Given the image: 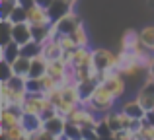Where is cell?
Instances as JSON below:
<instances>
[{
	"label": "cell",
	"instance_id": "1",
	"mask_svg": "<svg viewBox=\"0 0 154 140\" xmlns=\"http://www.w3.org/2000/svg\"><path fill=\"white\" fill-rule=\"evenodd\" d=\"M86 107H90V109L98 115H105V113H109V111H113L117 107V99L113 97V95L105 90L103 84L100 82L98 88H96V91L92 94L90 101L86 103Z\"/></svg>",
	"mask_w": 154,
	"mask_h": 140
},
{
	"label": "cell",
	"instance_id": "2",
	"mask_svg": "<svg viewBox=\"0 0 154 140\" xmlns=\"http://www.w3.org/2000/svg\"><path fill=\"white\" fill-rule=\"evenodd\" d=\"M92 53H94V68L98 70L100 80H103L109 74L117 72V53H113L109 49H103V47L94 49Z\"/></svg>",
	"mask_w": 154,
	"mask_h": 140
},
{
	"label": "cell",
	"instance_id": "3",
	"mask_svg": "<svg viewBox=\"0 0 154 140\" xmlns=\"http://www.w3.org/2000/svg\"><path fill=\"white\" fill-rule=\"evenodd\" d=\"M100 119H102V115L94 113V111H92L90 107H86V105H78L70 115H68V121L74 123V125H78V127H82V129H96L98 123H100Z\"/></svg>",
	"mask_w": 154,
	"mask_h": 140
},
{
	"label": "cell",
	"instance_id": "4",
	"mask_svg": "<svg viewBox=\"0 0 154 140\" xmlns=\"http://www.w3.org/2000/svg\"><path fill=\"white\" fill-rule=\"evenodd\" d=\"M102 84L105 86V90L117 99V101L123 99L125 91H127V80H125V76H121L119 72H115V74H109L107 78H103Z\"/></svg>",
	"mask_w": 154,
	"mask_h": 140
},
{
	"label": "cell",
	"instance_id": "5",
	"mask_svg": "<svg viewBox=\"0 0 154 140\" xmlns=\"http://www.w3.org/2000/svg\"><path fill=\"white\" fill-rule=\"evenodd\" d=\"M80 23H84L82 19H80V16L76 14V12H70L68 16L57 19V22H53V27H55V31L59 33V37H60V35H70Z\"/></svg>",
	"mask_w": 154,
	"mask_h": 140
},
{
	"label": "cell",
	"instance_id": "6",
	"mask_svg": "<svg viewBox=\"0 0 154 140\" xmlns=\"http://www.w3.org/2000/svg\"><path fill=\"white\" fill-rule=\"evenodd\" d=\"M135 97L139 99V103L144 107V111L150 113L154 109V80H144L143 86L137 90Z\"/></svg>",
	"mask_w": 154,
	"mask_h": 140
},
{
	"label": "cell",
	"instance_id": "7",
	"mask_svg": "<svg viewBox=\"0 0 154 140\" xmlns=\"http://www.w3.org/2000/svg\"><path fill=\"white\" fill-rule=\"evenodd\" d=\"M22 115H23V109L22 107H16V105L0 109V130H6V129H10V127L18 125V123L22 121Z\"/></svg>",
	"mask_w": 154,
	"mask_h": 140
},
{
	"label": "cell",
	"instance_id": "8",
	"mask_svg": "<svg viewBox=\"0 0 154 140\" xmlns=\"http://www.w3.org/2000/svg\"><path fill=\"white\" fill-rule=\"evenodd\" d=\"M27 22L31 23V27H49L53 19L49 16V10H43L33 4L31 8H27Z\"/></svg>",
	"mask_w": 154,
	"mask_h": 140
},
{
	"label": "cell",
	"instance_id": "9",
	"mask_svg": "<svg viewBox=\"0 0 154 140\" xmlns=\"http://www.w3.org/2000/svg\"><path fill=\"white\" fill-rule=\"evenodd\" d=\"M31 39H33V29H31L29 22L14 23V27H12V41L20 43V45H26Z\"/></svg>",
	"mask_w": 154,
	"mask_h": 140
},
{
	"label": "cell",
	"instance_id": "10",
	"mask_svg": "<svg viewBox=\"0 0 154 140\" xmlns=\"http://www.w3.org/2000/svg\"><path fill=\"white\" fill-rule=\"evenodd\" d=\"M22 127L27 130L29 134H35L39 133V130L45 129V121H43L41 115H33V113H23L22 115Z\"/></svg>",
	"mask_w": 154,
	"mask_h": 140
},
{
	"label": "cell",
	"instance_id": "11",
	"mask_svg": "<svg viewBox=\"0 0 154 140\" xmlns=\"http://www.w3.org/2000/svg\"><path fill=\"white\" fill-rule=\"evenodd\" d=\"M41 55L47 61H59V58H63L64 49L60 47L59 39H51V41L41 43Z\"/></svg>",
	"mask_w": 154,
	"mask_h": 140
},
{
	"label": "cell",
	"instance_id": "12",
	"mask_svg": "<svg viewBox=\"0 0 154 140\" xmlns=\"http://www.w3.org/2000/svg\"><path fill=\"white\" fill-rule=\"evenodd\" d=\"M139 47H140V35H139V31L127 29V31H125V35H123V39H121V51L127 53V55H133Z\"/></svg>",
	"mask_w": 154,
	"mask_h": 140
},
{
	"label": "cell",
	"instance_id": "13",
	"mask_svg": "<svg viewBox=\"0 0 154 140\" xmlns=\"http://www.w3.org/2000/svg\"><path fill=\"white\" fill-rule=\"evenodd\" d=\"M22 55V45L16 41H8L0 45V62H14Z\"/></svg>",
	"mask_w": 154,
	"mask_h": 140
},
{
	"label": "cell",
	"instance_id": "14",
	"mask_svg": "<svg viewBox=\"0 0 154 140\" xmlns=\"http://www.w3.org/2000/svg\"><path fill=\"white\" fill-rule=\"evenodd\" d=\"M121 111H123L127 117H131V119H146V111H144V107L139 103V99H129V101H125V103H121V107H119Z\"/></svg>",
	"mask_w": 154,
	"mask_h": 140
},
{
	"label": "cell",
	"instance_id": "15",
	"mask_svg": "<svg viewBox=\"0 0 154 140\" xmlns=\"http://www.w3.org/2000/svg\"><path fill=\"white\" fill-rule=\"evenodd\" d=\"M74 6L76 4L72 2H66V0H55L53 2V6L49 8V16L53 22H57V19L64 18V16H68L70 12H74Z\"/></svg>",
	"mask_w": 154,
	"mask_h": 140
},
{
	"label": "cell",
	"instance_id": "16",
	"mask_svg": "<svg viewBox=\"0 0 154 140\" xmlns=\"http://www.w3.org/2000/svg\"><path fill=\"white\" fill-rule=\"evenodd\" d=\"M10 66H12V74H14V76L27 78V76H29V72H31V58L20 55L14 62H10Z\"/></svg>",
	"mask_w": 154,
	"mask_h": 140
},
{
	"label": "cell",
	"instance_id": "17",
	"mask_svg": "<svg viewBox=\"0 0 154 140\" xmlns=\"http://www.w3.org/2000/svg\"><path fill=\"white\" fill-rule=\"evenodd\" d=\"M68 70H70V66H68L63 58H59V61H49V64H47V74L53 76V78H57L59 82L66 76Z\"/></svg>",
	"mask_w": 154,
	"mask_h": 140
},
{
	"label": "cell",
	"instance_id": "18",
	"mask_svg": "<svg viewBox=\"0 0 154 140\" xmlns=\"http://www.w3.org/2000/svg\"><path fill=\"white\" fill-rule=\"evenodd\" d=\"M66 123H68L66 117L57 115V117L47 119V121H45V130H49V133L55 134V136H60V134H64V127H66Z\"/></svg>",
	"mask_w": 154,
	"mask_h": 140
},
{
	"label": "cell",
	"instance_id": "19",
	"mask_svg": "<svg viewBox=\"0 0 154 140\" xmlns=\"http://www.w3.org/2000/svg\"><path fill=\"white\" fill-rule=\"evenodd\" d=\"M47 64H49V61H47L43 55L31 58V72H29V76H33V78H41V76H45L47 74Z\"/></svg>",
	"mask_w": 154,
	"mask_h": 140
},
{
	"label": "cell",
	"instance_id": "20",
	"mask_svg": "<svg viewBox=\"0 0 154 140\" xmlns=\"http://www.w3.org/2000/svg\"><path fill=\"white\" fill-rule=\"evenodd\" d=\"M72 41L76 43V47H90V35H88V29L84 27V23H80L74 31L70 33Z\"/></svg>",
	"mask_w": 154,
	"mask_h": 140
},
{
	"label": "cell",
	"instance_id": "21",
	"mask_svg": "<svg viewBox=\"0 0 154 140\" xmlns=\"http://www.w3.org/2000/svg\"><path fill=\"white\" fill-rule=\"evenodd\" d=\"M0 19H10L12 23H22V22H27V8L22 6V4H16L12 8L10 16L8 18H0Z\"/></svg>",
	"mask_w": 154,
	"mask_h": 140
},
{
	"label": "cell",
	"instance_id": "22",
	"mask_svg": "<svg viewBox=\"0 0 154 140\" xmlns=\"http://www.w3.org/2000/svg\"><path fill=\"white\" fill-rule=\"evenodd\" d=\"M139 35H140V45H144L146 49H154V25L143 27Z\"/></svg>",
	"mask_w": 154,
	"mask_h": 140
},
{
	"label": "cell",
	"instance_id": "23",
	"mask_svg": "<svg viewBox=\"0 0 154 140\" xmlns=\"http://www.w3.org/2000/svg\"><path fill=\"white\" fill-rule=\"evenodd\" d=\"M22 55H23V57H27V58L39 57V55H41V43H37V41H33V39H31L29 43L22 45Z\"/></svg>",
	"mask_w": 154,
	"mask_h": 140
},
{
	"label": "cell",
	"instance_id": "24",
	"mask_svg": "<svg viewBox=\"0 0 154 140\" xmlns=\"http://www.w3.org/2000/svg\"><path fill=\"white\" fill-rule=\"evenodd\" d=\"M64 134H66L70 140H82V127L74 125V123L68 121L66 127H64Z\"/></svg>",
	"mask_w": 154,
	"mask_h": 140
},
{
	"label": "cell",
	"instance_id": "25",
	"mask_svg": "<svg viewBox=\"0 0 154 140\" xmlns=\"http://www.w3.org/2000/svg\"><path fill=\"white\" fill-rule=\"evenodd\" d=\"M2 133H6L8 134V138L10 140H22V136L27 133L26 129L22 127V123H18V125H14V127H10V129H6V130H2Z\"/></svg>",
	"mask_w": 154,
	"mask_h": 140
},
{
	"label": "cell",
	"instance_id": "26",
	"mask_svg": "<svg viewBox=\"0 0 154 140\" xmlns=\"http://www.w3.org/2000/svg\"><path fill=\"white\" fill-rule=\"evenodd\" d=\"M4 82H8L12 91H27L26 90V78H22V76H12V78L4 80Z\"/></svg>",
	"mask_w": 154,
	"mask_h": 140
},
{
	"label": "cell",
	"instance_id": "27",
	"mask_svg": "<svg viewBox=\"0 0 154 140\" xmlns=\"http://www.w3.org/2000/svg\"><path fill=\"white\" fill-rule=\"evenodd\" d=\"M26 90H27V94H37V91H43L41 78H33V76H27V78H26Z\"/></svg>",
	"mask_w": 154,
	"mask_h": 140
},
{
	"label": "cell",
	"instance_id": "28",
	"mask_svg": "<svg viewBox=\"0 0 154 140\" xmlns=\"http://www.w3.org/2000/svg\"><path fill=\"white\" fill-rule=\"evenodd\" d=\"M41 86H43V91L47 94V91L59 88V80L53 78V76H49V74H45V76H41Z\"/></svg>",
	"mask_w": 154,
	"mask_h": 140
},
{
	"label": "cell",
	"instance_id": "29",
	"mask_svg": "<svg viewBox=\"0 0 154 140\" xmlns=\"http://www.w3.org/2000/svg\"><path fill=\"white\" fill-rule=\"evenodd\" d=\"M59 43H60V47H63L64 51H74L76 49V43L72 41L70 35H60V37H59Z\"/></svg>",
	"mask_w": 154,
	"mask_h": 140
},
{
	"label": "cell",
	"instance_id": "30",
	"mask_svg": "<svg viewBox=\"0 0 154 140\" xmlns=\"http://www.w3.org/2000/svg\"><path fill=\"white\" fill-rule=\"evenodd\" d=\"M131 136H133V130L131 129H123V130L113 133V138H115V140H131Z\"/></svg>",
	"mask_w": 154,
	"mask_h": 140
},
{
	"label": "cell",
	"instance_id": "31",
	"mask_svg": "<svg viewBox=\"0 0 154 140\" xmlns=\"http://www.w3.org/2000/svg\"><path fill=\"white\" fill-rule=\"evenodd\" d=\"M33 140H57V136H55V134H51L49 130L43 129V130H39V133L33 134Z\"/></svg>",
	"mask_w": 154,
	"mask_h": 140
},
{
	"label": "cell",
	"instance_id": "32",
	"mask_svg": "<svg viewBox=\"0 0 154 140\" xmlns=\"http://www.w3.org/2000/svg\"><path fill=\"white\" fill-rule=\"evenodd\" d=\"M53 2H55V0H35V6L43 8V10H49L53 6Z\"/></svg>",
	"mask_w": 154,
	"mask_h": 140
},
{
	"label": "cell",
	"instance_id": "33",
	"mask_svg": "<svg viewBox=\"0 0 154 140\" xmlns=\"http://www.w3.org/2000/svg\"><path fill=\"white\" fill-rule=\"evenodd\" d=\"M20 4V0H0V6H16Z\"/></svg>",
	"mask_w": 154,
	"mask_h": 140
},
{
	"label": "cell",
	"instance_id": "34",
	"mask_svg": "<svg viewBox=\"0 0 154 140\" xmlns=\"http://www.w3.org/2000/svg\"><path fill=\"white\" fill-rule=\"evenodd\" d=\"M20 4H22V6H26V8H31L35 4V0H20Z\"/></svg>",
	"mask_w": 154,
	"mask_h": 140
},
{
	"label": "cell",
	"instance_id": "35",
	"mask_svg": "<svg viewBox=\"0 0 154 140\" xmlns=\"http://www.w3.org/2000/svg\"><path fill=\"white\" fill-rule=\"evenodd\" d=\"M131 140H144V136H143V134H140V133H133Z\"/></svg>",
	"mask_w": 154,
	"mask_h": 140
},
{
	"label": "cell",
	"instance_id": "36",
	"mask_svg": "<svg viewBox=\"0 0 154 140\" xmlns=\"http://www.w3.org/2000/svg\"><path fill=\"white\" fill-rule=\"evenodd\" d=\"M146 117H148V121H152V123H154V109H152V111H150V113H148V115H146Z\"/></svg>",
	"mask_w": 154,
	"mask_h": 140
},
{
	"label": "cell",
	"instance_id": "37",
	"mask_svg": "<svg viewBox=\"0 0 154 140\" xmlns=\"http://www.w3.org/2000/svg\"><path fill=\"white\" fill-rule=\"evenodd\" d=\"M66 2H72V4H76V2H78V0H66Z\"/></svg>",
	"mask_w": 154,
	"mask_h": 140
},
{
	"label": "cell",
	"instance_id": "38",
	"mask_svg": "<svg viewBox=\"0 0 154 140\" xmlns=\"http://www.w3.org/2000/svg\"><path fill=\"white\" fill-rule=\"evenodd\" d=\"M150 8H154V0H150Z\"/></svg>",
	"mask_w": 154,
	"mask_h": 140
},
{
	"label": "cell",
	"instance_id": "39",
	"mask_svg": "<svg viewBox=\"0 0 154 140\" xmlns=\"http://www.w3.org/2000/svg\"><path fill=\"white\" fill-rule=\"evenodd\" d=\"M68 140H70V138H68Z\"/></svg>",
	"mask_w": 154,
	"mask_h": 140
}]
</instances>
